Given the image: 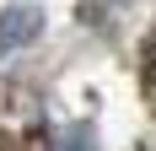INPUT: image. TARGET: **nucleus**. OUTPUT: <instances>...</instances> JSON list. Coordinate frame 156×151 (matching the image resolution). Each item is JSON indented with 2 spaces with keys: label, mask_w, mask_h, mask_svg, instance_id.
Listing matches in <instances>:
<instances>
[{
  "label": "nucleus",
  "mask_w": 156,
  "mask_h": 151,
  "mask_svg": "<svg viewBox=\"0 0 156 151\" xmlns=\"http://www.w3.org/2000/svg\"><path fill=\"white\" fill-rule=\"evenodd\" d=\"M38 32H43V11H32V6H16V11H5V16H0V54H5V49L32 43Z\"/></svg>",
  "instance_id": "1"
},
{
  "label": "nucleus",
  "mask_w": 156,
  "mask_h": 151,
  "mask_svg": "<svg viewBox=\"0 0 156 151\" xmlns=\"http://www.w3.org/2000/svg\"><path fill=\"white\" fill-rule=\"evenodd\" d=\"M59 151H97L92 124H70V130H65V140H59Z\"/></svg>",
  "instance_id": "2"
},
{
  "label": "nucleus",
  "mask_w": 156,
  "mask_h": 151,
  "mask_svg": "<svg viewBox=\"0 0 156 151\" xmlns=\"http://www.w3.org/2000/svg\"><path fill=\"white\" fill-rule=\"evenodd\" d=\"M140 76H145V87L156 92V32H151V43H145V54H140Z\"/></svg>",
  "instance_id": "3"
}]
</instances>
